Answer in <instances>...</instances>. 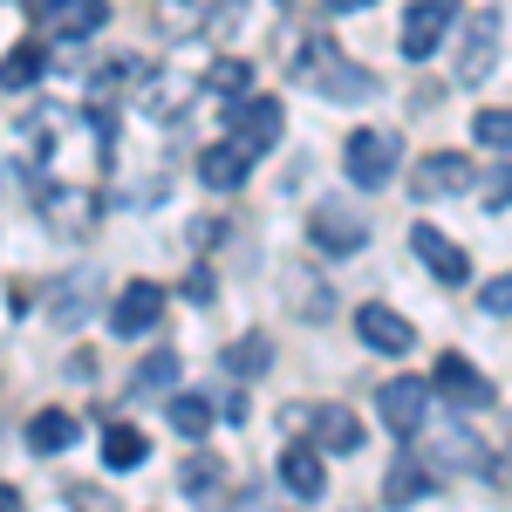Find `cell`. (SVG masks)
Returning <instances> with one entry per match:
<instances>
[{
  "instance_id": "7c38bea8",
  "label": "cell",
  "mask_w": 512,
  "mask_h": 512,
  "mask_svg": "<svg viewBox=\"0 0 512 512\" xmlns=\"http://www.w3.org/2000/svg\"><path fill=\"white\" fill-rule=\"evenodd\" d=\"M233 144H246L253 158L280 144V103L274 96H246V103L233 110Z\"/></svg>"
},
{
  "instance_id": "cb8c5ba5",
  "label": "cell",
  "mask_w": 512,
  "mask_h": 512,
  "mask_svg": "<svg viewBox=\"0 0 512 512\" xmlns=\"http://www.w3.org/2000/svg\"><path fill=\"white\" fill-rule=\"evenodd\" d=\"M41 62H48V55H41L35 41L7 48V62H0V89H35V82H41Z\"/></svg>"
},
{
  "instance_id": "3957f363",
  "label": "cell",
  "mask_w": 512,
  "mask_h": 512,
  "mask_svg": "<svg viewBox=\"0 0 512 512\" xmlns=\"http://www.w3.org/2000/svg\"><path fill=\"white\" fill-rule=\"evenodd\" d=\"M396 158H403V144H396L390 130H355L349 144H342V164H349V178L362 192H383L396 178Z\"/></svg>"
},
{
  "instance_id": "e0dca14e",
  "label": "cell",
  "mask_w": 512,
  "mask_h": 512,
  "mask_svg": "<svg viewBox=\"0 0 512 512\" xmlns=\"http://www.w3.org/2000/svg\"><path fill=\"white\" fill-rule=\"evenodd\" d=\"M226 485H233V465H226L219 451H192V458L178 465V492H185V499H219Z\"/></svg>"
},
{
  "instance_id": "1f68e13d",
  "label": "cell",
  "mask_w": 512,
  "mask_h": 512,
  "mask_svg": "<svg viewBox=\"0 0 512 512\" xmlns=\"http://www.w3.org/2000/svg\"><path fill=\"white\" fill-rule=\"evenodd\" d=\"M219 233H226L219 219H198V226H192V246H198V253H205V246H219Z\"/></svg>"
},
{
  "instance_id": "8992f818",
  "label": "cell",
  "mask_w": 512,
  "mask_h": 512,
  "mask_svg": "<svg viewBox=\"0 0 512 512\" xmlns=\"http://www.w3.org/2000/svg\"><path fill=\"white\" fill-rule=\"evenodd\" d=\"M308 233H315L321 253H362L369 226H362V212H355V205H342V198H321L315 219H308Z\"/></svg>"
},
{
  "instance_id": "ffe728a7",
  "label": "cell",
  "mask_w": 512,
  "mask_h": 512,
  "mask_svg": "<svg viewBox=\"0 0 512 512\" xmlns=\"http://www.w3.org/2000/svg\"><path fill=\"white\" fill-rule=\"evenodd\" d=\"M69 444H76V417H69V410H35V417H28V451L62 458Z\"/></svg>"
},
{
  "instance_id": "83f0119b",
  "label": "cell",
  "mask_w": 512,
  "mask_h": 512,
  "mask_svg": "<svg viewBox=\"0 0 512 512\" xmlns=\"http://www.w3.org/2000/svg\"><path fill=\"white\" fill-rule=\"evenodd\" d=\"M478 144L485 151H512V110H478Z\"/></svg>"
},
{
  "instance_id": "277c9868",
  "label": "cell",
  "mask_w": 512,
  "mask_h": 512,
  "mask_svg": "<svg viewBox=\"0 0 512 512\" xmlns=\"http://www.w3.org/2000/svg\"><path fill=\"white\" fill-rule=\"evenodd\" d=\"M376 410H383V424H390L396 437L424 431V417H431V383H424V376H396V383L376 390Z\"/></svg>"
},
{
  "instance_id": "4316f807",
  "label": "cell",
  "mask_w": 512,
  "mask_h": 512,
  "mask_svg": "<svg viewBox=\"0 0 512 512\" xmlns=\"http://www.w3.org/2000/svg\"><path fill=\"white\" fill-rule=\"evenodd\" d=\"M267 362H274V342H267V335H246L239 349H226V369H233V376H260Z\"/></svg>"
},
{
  "instance_id": "5b68a950",
  "label": "cell",
  "mask_w": 512,
  "mask_h": 512,
  "mask_svg": "<svg viewBox=\"0 0 512 512\" xmlns=\"http://www.w3.org/2000/svg\"><path fill=\"white\" fill-rule=\"evenodd\" d=\"M158 321H164V287L158 280H130L117 301H110V328H117L123 342H130V335H151Z\"/></svg>"
},
{
  "instance_id": "d590c367",
  "label": "cell",
  "mask_w": 512,
  "mask_h": 512,
  "mask_svg": "<svg viewBox=\"0 0 512 512\" xmlns=\"http://www.w3.org/2000/svg\"><path fill=\"white\" fill-rule=\"evenodd\" d=\"M506 451H512V444H506ZM499 478H512V458H506V465H499Z\"/></svg>"
},
{
  "instance_id": "ac0fdd59",
  "label": "cell",
  "mask_w": 512,
  "mask_h": 512,
  "mask_svg": "<svg viewBox=\"0 0 512 512\" xmlns=\"http://www.w3.org/2000/svg\"><path fill=\"white\" fill-rule=\"evenodd\" d=\"M35 198H41V212H48V226H62V233H82L96 219V205L82 192H62L55 178H35Z\"/></svg>"
},
{
  "instance_id": "30bf717a",
  "label": "cell",
  "mask_w": 512,
  "mask_h": 512,
  "mask_svg": "<svg viewBox=\"0 0 512 512\" xmlns=\"http://www.w3.org/2000/svg\"><path fill=\"white\" fill-rule=\"evenodd\" d=\"M410 246H417V260H424V267H431L444 287H465V280H472L465 246H458V239H444L437 226H410Z\"/></svg>"
},
{
  "instance_id": "ba28073f",
  "label": "cell",
  "mask_w": 512,
  "mask_h": 512,
  "mask_svg": "<svg viewBox=\"0 0 512 512\" xmlns=\"http://www.w3.org/2000/svg\"><path fill=\"white\" fill-rule=\"evenodd\" d=\"M451 14H458L451 0H417V7L403 14V55H410V62H431L437 41L451 35Z\"/></svg>"
},
{
  "instance_id": "52a82bcc",
  "label": "cell",
  "mask_w": 512,
  "mask_h": 512,
  "mask_svg": "<svg viewBox=\"0 0 512 512\" xmlns=\"http://www.w3.org/2000/svg\"><path fill=\"white\" fill-rule=\"evenodd\" d=\"M410 192L424 198H458V192H472V158L465 151H431V158L417 164V178H410Z\"/></svg>"
},
{
  "instance_id": "7a4b0ae2",
  "label": "cell",
  "mask_w": 512,
  "mask_h": 512,
  "mask_svg": "<svg viewBox=\"0 0 512 512\" xmlns=\"http://www.w3.org/2000/svg\"><path fill=\"white\" fill-rule=\"evenodd\" d=\"M499 41H506L499 14H465V35H458V55H451V76L465 82V89H478V82L499 69Z\"/></svg>"
},
{
  "instance_id": "7402d4cb",
  "label": "cell",
  "mask_w": 512,
  "mask_h": 512,
  "mask_svg": "<svg viewBox=\"0 0 512 512\" xmlns=\"http://www.w3.org/2000/svg\"><path fill=\"white\" fill-rule=\"evenodd\" d=\"M144 451H151V444H144V431H130V424H110V431H103V465H110V472H137Z\"/></svg>"
},
{
  "instance_id": "e575fe53",
  "label": "cell",
  "mask_w": 512,
  "mask_h": 512,
  "mask_svg": "<svg viewBox=\"0 0 512 512\" xmlns=\"http://www.w3.org/2000/svg\"><path fill=\"white\" fill-rule=\"evenodd\" d=\"M21 506V492H14V485H0V512H14Z\"/></svg>"
},
{
  "instance_id": "836d02e7",
  "label": "cell",
  "mask_w": 512,
  "mask_h": 512,
  "mask_svg": "<svg viewBox=\"0 0 512 512\" xmlns=\"http://www.w3.org/2000/svg\"><path fill=\"white\" fill-rule=\"evenodd\" d=\"M21 7H28L35 21H55V7H62V0H21Z\"/></svg>"
},
{
  "instance_id": "603a6c76",
  "label": "cell",
  "mask_w": 512,
  "mask_h": 512,
  "mask_svg": "<svg viewBox=\"0 0 512 512\" xmlns=\"http://www.w3.org/2000/svg\"><path fill=\"white\" fill-rule=\"evenodd\" d=\"M478 451H485V444H478L472 431H444V444H437V472H485Z\"/></svg>"
},
{
  "instance_id": "5bb4252c",
  "label": "cell",
  "mask_w": 512,
  "mask_h": 512,
  "mask_svg": "<svg viewBox=\"0 0 512 512\" xmlns=\"http://www.w3.org/2000/svg\"><path fill=\"white\" fill-rule=\"evenodd\" d=\"M246 171H253V151L246 144H212V151H198V185H212V192H239L246 185Z\"/></svg>"
},
{
  "instance_id": "6da1fadb",
  "label": "cell",
  "mask_w": 512,
  "mask_h": 512,
  "mask_svg": "<svg viewBox=\"0 0 512 512\" xmlns=\"http://www.w3.org/2000/svg\"><path fill=\"white\" fill-rule=\"evenodd\" d=\"M294 82H301V89H315V96H328V103H369V96H376V76H369V69H355L328 35H315L308 48H301Z\"/></svg>"
},
{
  "instance_id": "484cf974",
  "label": "cell",
  "mask_w": 512,
  "mask_h": 512,
  "mask_svg": "<svg viewBox=\"0 0 512 512\" xmlns=\"http://www.w3.org/2000/svg\"><path fill=\"white\" fill-rule=\"evenodd\" d=\"M171 383H178V355H171V349L144 355L137 376H130V390H137V396H158V390H171Z\"/></svg>"
},
{
  "instance_id": "4dcf8cb0",
  "label": "cell",
  "mask_w": 512,
  "mask_h": 512,
  "mask_svg": "<svg viewBox=\"0 0 512 512\" xmlns=\"http://www.w3.org/2000/svg\"><path fill=\"white\" fill-rule=\"evenodd\" d=\"M506 205H512V164H499L492 185H485V212H506Z\"/></svg>"
},
{
  "instance_id": "4fadbf2b",
  "label": "cell",
  "mask_w": 512,
  "mask_h": 512,
  "mask_svg": "<svg viewBox=\"0 0 512 512\" xmlns=\"http://www.w3.org/2000/svg\"><path fill=\"white\" fill-rule=\"evenodd\" d=\"M437 485H444V472H437V465H424L417 451H403V458L390 465V478H383V499H390V506H424Z\"/></svg>"
},
{
  "instance_id": "44dd1931",
  "label": "cell",
  "mask_w": 512,
  "mask_h": 512,
  "mask_svg": "<svg viewBox=\"0 0 512 512\" xmlns=\"http://www.w3.org/2000/svg\"><path fill=\"white\" fill-rule=\"evenodd\" d=\"M164 417H171V431H178V437H205V431H212V417H219V403H205L198 390H178Z\"/></svg>"
},
{
  "instance_id": "f546056e",
  "label": "cell",
  "mask_w": 512,
  "mask_h": 512,
  "mask_svg": "<svg viewBox=\"0 0 512 512\" xmlns=\"http://www.w3.org/2000/svg\"><path fill=\"white\" fill-rule=\"evenodd\" d=\"M478 308H485V315H512V274H499V280H492V287L478 294Z\"/></svg>"
},
{
  "instance_id": "9a60e30c",
  "label": "cell",
  "mask_w": 512,
  "mask_h": 512,
  "mask_svg": "<svg viewBox=\"0 0 512 512\" xmlns=\"http://www.w3.org/2000/svg\"><path fill=\"white\" fill-rule=\"evenodd\" d=\"M219 14H239V0H158L164 35H205L219 28Z\"/></svg>"
},
{
  "instance_id": "d6a6232c",
  "label": "cell",
  "mask_w": 512,
  "mask_h": 512,
  "mask_svg": "<svg viewBox=\"0 0 512 512\" xmlns=\"http://www.w3.org/2000/svg\"><path fill=\"white\" fill-rule=\"evenodd\" d=\"M328 14H362V7H376V0H321Z\"/></svg>"
},
{
  "instance_id": "f1b7e54d",
  "label": "cell",
  "mask_w": 512,
  "mask_h": 512,
  "mask_svg": "<svg viewBox=\"0 0 512 512\" xmlns=\"http://www.w3.org/2000/svg\"><path fill=\"white\" fill-rule=\"evenodd\" d=\"M246 82H253L246 62H219V69H212V89H219V96H246Z\"/></svg>"
},
{
  "instance_id": "d4e9b609",
  "label": "cell",
  "mask_w": 512,
  "mask_h": 512,
  "mask_svg": "<svg viewBox=\"0 0 512 512\" xmlns=\"http://www.w3.org/2000/svg\"><path fill=\"white\" fill-rule=\"evenodd\" d=\"M55 21H62V35H69V41H82V35H96V28L110 21V7H103V0H62Z\"/></svg>"
},
{
  "instance_id": "2e32d148",
  "label": "cell",
  "mask_w": 512,
  "mask_h": 512,
  "mask_svg": "<svg viewBox=\"0 0 512 512\" xmlns=\"http://www.w3.org/2000/svg\"><path fill=\"white\" fill-rule=\"evenodd\" d=\"M280 485H287L294 499H308V506L328 492V472H321V451H315V444H287V451H280Z\"/></svg>"
},
{
  "instance_id": "9c48e42d",
  "label": "cell",
  "mask_w": 512,
  "mask_h": 512,
  "mask_svg": "<svg viewBox=\"0 0 512 512\" xmlns=\"http://www.w3.org/2000/svg\"><path fill=\"white\" fill-rule=\"evenodd\" d=\"M355 335H362V349H376V355H410L417 349V328L396 315V308H383V301H369V308L355 315Z\"/></svg>"
},
{
  "instance_id": "d6986e66",
  "label": "cell",
  "mask_w": 512,
  "mask_h": 512,
  "mask_svg": "<svg viewBox=\"0 0 512 512\" xmlns=\"http://www.w3.org/2000/svg\"><path fill=\"white\" fill-rule=\"evenodd\" d=\"M315 451H342V458H349V451H362V417H355V410H342V403H321L315 410Z\"/></svg>"
},
{
  "instance_id": "8fae6325",
  "label": "cell",
  "mask_w": 512,
  "mask_h": 512,
  "mask_svg": "<svg viewBox=\"0 0 512 512\" xmlns=\"http://www.w3.org/2000/svg\"><path fill=\"white\" fill-rule=\"evenodd\" d=\"M431 390H444L451 396V403H458V410H485V403H492V383H485V376H478L472 362H465V355H437V376H431Z\"/></svg>"
}]
</instances>
